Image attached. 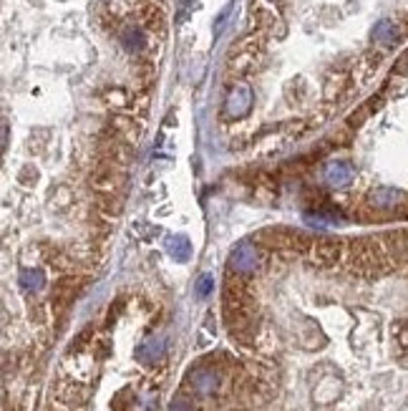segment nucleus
<instances>
[{
  "label": "nucleus",
  "instance_id": "0eeeda50",
  "mask_svg": "<svg viewBox=\"0 0 408 411\" xmlns=\"http://www.w3.org/2000/svg\"><path fill=\"white\" fill-rule=\"evenodd\" d=\"M121 46H124L129 53H139V51H144V46H146L144 30L136 28V25H127V28L121 30Z\"/></svg>",
  "mask_w": 408,
  "mask_h": 411
},
{
  "label": "nucleus",
  "instance_id": "6e6552de",
  "mask_svg": "<svg viewBox=\"0 0 408 411\" xmlns=\"http://www.w3.org/2000/svg\"><path fill=\"white\" fill-rule=\"evenodd\" d=\"M396 36H398V30L390 20H381V23L373 28V41L381 43V46H390V43L396 41Z\"/></svg>",
  "mask_w": 408,
  "mask_h": 411
},
{
  "label": "nucleus",
  "instance_id": "1a4fd4ad",
  "mask_svg": "<svg viewBox=\"0 0 408 411\" xmlns=\"http://www.w3.org/2000/svg\"><path fill=\"white\" fill-rule=\"evenodd\" d=\"M18 280H20V288H23L25 293H38L43 288V283H46L41 270H23Z\"/></svg>",
  "mask_w": 408,
  "mask_h": 411
},
{
  "label": "nucleus",
  "instance_id": "7ed1b4c3",
  "mask_svg": "<svg viewBox=\"0 0 408 411\" xmlns=\"http://www.w3.org/2000/svg\"><path fill=\"white\" fill-rule=\"evenodd\" d=\"M350 179H353V170H350V164L345 162H331L325 167V182L331 184L333 189H340V187H348Z\"/></svg>",
  "mask_w": 408,
  "mask_h": 411
},
{
  "label": "nucleus",
  "instance_id": "9d476101",
  "mask_svg": "<svg viewBox=\"0 0 408 411\" xmlns=\"http://www.w3.org/2000/svg\"><path fill=\"white\" fill-rule=\"evenodd\" d=\"M371 202L376 207H393L401 202V192L398 189H376L371 194Z\"/></svg>",
  "mask_w": 408,
  "mask_h": 411
},
{
  "label": "nucleus",
  "instance_id": "9b49d317",
  "mask_svg": "<svg viewBox=\"0 0 408 411\" xmlns=\"http://www.w3.org/2000/svg\"><path fill=\"white\" fill-rule=\"evenodd\" d=\"M212 291H215V278H212L210 272H204L202 278L197 280V296L199 298H207Z\"/></svg>",
  "mask_w": 408,
  "mask_h": 411
},
{
  "label": "nucleus",
  "instance_id": "f03ea898",
  "mask_svg": "<svg viewBox=\"0 0 408 411\" xmlns=\"http://www.w3.org/2000/svg\"><path fill=\"white\" fill-rule=\"evenodd\" d=\"M260 253L255 245H250V242H240L237 248L232 250V255H229V267H232L234 272H242V275H247V272H255L260 267Z\"/></svg>",
  "mask_w": 408,
  "mask_h": 411
},
{
  "label": "nucleus",
  "instance_id": "39448f33",
  "mask_svg": "<svg viewBox=\"0 0 408 411\" xmlns=\"http://www.w3.org/2000/svg\"><path fill=\"white\" fill-rule=\"evenodd\" d=\"M164 341L162 339H146L144 343H139V348L134 351V356L141 363H156L164 358Z\"/></svg>",
  "mask_w": 408,
  "mask_h": 411
},
{
  "label": "nucleus",
  "instance_id": "20e7f679",
  "mask_svg": "<svg viewBox=\"0 0 408 411\" xmlns=\"http://www.w3.org/2000/svg\"><path fill=\"white\" fill-rule=\"evenodd\" d=\"M189 384H192L194 393H199V396H210V393H215L217 384H219V379H217L215 371L210 369H197L192 376H189Z\"/></svg>",
  "mask_w": 408,
  "mask_h": 411
},
{
  "label": "nucleus",
  "instance_id": "ddd939ff",
  "mask_svg": "<svg viewBox=\"0 0 408 411\" xmlns=\"http://www.w3.org/2000/svg\"><path fill=\"white\" fill-rule=\"evenodd\" d=\"M3 146H8V124H3Z\"/></svg>",
  "mask_w": 408,
  "mask_h": 411
},
{
  "label": "nucleus",
  "instance_id": "423d86ee",
  "mask_svg": "<svg viewBox=\"0 0 408 411\" xmlns=\"http://www.w3.org/2000/svg\"><path fill=\"white\" fill-rule=\"evenodd\" d=\"M164 248H167V253L172 255L177 263H186V260H189V255H192V242H189V237H186V235L167 237Z\"/></svg>",
  "mask_w": 408,
  "mask_h": 411
},
{
  "label": "nucleus",
  "instance_id": "f257e3e1",
  "mask_svg": "<svg viewBox=\"0 0 408 411\" xmlns=\"http://www.w3.org/2000/svg\"><path fill=\"white\" fill-rule=\"evenodd\" d=\"M253 89L245 84L234 86L232 91L227 94V99H224V116L227 119H242V116L250 114V109H253Z\"/></svg>",
  "mask_w": 408,
  "mask_h": 411
},
{
  "label": "nucleus",
  "instance_id": "f8f14e48",
  "mask_svg": "<svg viewBox=\"0 0 408 411\" xmlns=\"http://www.w3.org/2000/svg\"><path fill=\"white\" fill-rule=\"evenodd\" d=\"M169 411H194V406L189 404L186 399H181V396H179V399H174L172 404H169Z\"/></svg>",
  "mask_w": 408,
  "mask_h": 411
}]
</instances>
